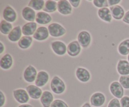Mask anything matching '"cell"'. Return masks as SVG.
Listing matches in <instances>:
<instances>
[{
  "instance_id": "9a60e30c",
  "label": "cell",
  "mask_w": 129,
  "mask_h": 107,
  "mask_svg": "<svg viewBox=\"0 0 129 107\" xmlns=\"http://www.w3.org/2000/svg\"><path fill=\"white\" fill-rule=\"evenodd\" d=\"M49 80V74L45 70H40L38 72L35 84L39 88H42L45 86Z\"/></svg>"
},
{
  "instance_id": "7c38bea8",
  "label": "cell",
  "mask_w": 129,
  "mask_h": 107,
  "mask_svg": "<svg viewBox=\"0 0 129 107\" xmlns=\"http://www.w3.org/2000/svg\"><path fill=\"white\" fill-rule=\"evenodd\" d=\"M81 46L78 40H73L68 45L67 53L71 57H76L81 52Z\"/></svg>"
},
{
  "instance_id": "603a6c76",
  "label": "cell",
  "mask_w": 129,
  "mask_h": 107,
  "mask_svg": "<svg viewBox=\"0 0 129 107\" xmlns=\"http://www.w3.org/2000/svg\"><path fill=\"white\" fill-rule=\"evenodd\" d=\"M117 70L120 76L129 75V62L125 59L118 60L117 64Z\"/></svg>"
},
{
  "instance_id": "277c9868",
  "label": "cell",
  "mask_w": 129,
  "mask_h": 107,
  "mask_svg": "<svg viewBox=\"0 0 129 107\" xmlns=\"http://www.w3.org/2000/svg\"><path fill=\"white\" fill-rule=\"evenodd\" d=\"M38 72L37 69L32 65H28L23 72V79L28 83H34L35 81Z\"/></svg>"
},
{
  "instance_id": "d590c367",
  "label": "cell",
  "mask_w": 129,
  "mask_h": 107,
  "mask_svg": "<svg viewBox=\"0 0 129 107\" xmlns=\"http://www.w3.org/2000/svg\"><path fill=\"white\" fill-rule=\"evenodd\" d=\"M69 1L72 7L74 8H77L79 7L81 3L80 0H69Z\"/></svg>"
},
{
  "instance_id": "e0dca14e",
  "label": "cell",
  "mask_w": 129,
  "mask_h": 107,
  "mask_svg": "<svg viewBox=\"0 0 129 107\" xmlns=\"http://www.w3.org/2000/svg\"><path fill=\"white\" fill-rule=\"evenodd\" d=\"M37 13L34 9L28 6H25L21 11V16L23 18L28 22H34L36 18Z\"/></svg>"
},
{
  "instance_id": "ba28073f",
  "label": "cell",
  "mask_w": 129,
  "mask_h": 107,
  "mask_svg": "<svg viewBox=\"0 0 129 107\" xmlns=\"http://www.w3.org/2000/svg\"><path fill=\"white\" fill-rule=\"evenodd\" d=\"M77 39L81 46L83 48H88L91 43V35L90 33L86 30L81 31L78 33Z\"/></svg>"
},
{
  "instance_id": "ac0fdd59",
  "label": "cell",
  "mask_w": 129,
  "mask_h": 107,
  "mask_svg": "<svg viewBox=\"0 0 129 107\" xmlns=\"http://www.w3.org/2000/svg\"><path fill=\"white\" fill-rule=\"evenodd\" d=\"M52 20V18L49 13L43 11H39L37 13L35 22L40 25H47L50 23Z\"/></svg>"
},
{
  "instance_id": "8fae6325",
  "label": "cell",
  "mask_w": 129,
  "mask_h": 107,
  "mask_svg": "<svg viewBox=\"0 0 129 107\" xmlns=\"http://www.w3.org/2000/svg\"><path fill=\"white\" fill-rule=\"evenodd\" d=\"M57 11L62 15H69L73 12V7L68 0H59L57 1Z\"/></svg>"
},
{
  "instance_id": "836d02e7",
  "label": "cell",
  "mask_w": 129,
  "mask_h": 107,
  "mask_svg": "<svg viewBox=\"0 0 129 107\" xmlns=\"http://www.w3.org/2000/svg\"><path fill=\"white\" fill-rule=\"evenodd\" d=\"M121 107H129V96H124L120 99Z\"/></svg>"
},
{
  "instance_id": "3957f363",
  "label": "cell",
  "mask_w": 129,
  "mask_h": 107,
  "mask_svg": "<svg viewBox=\"0 0 129 107\" xmlns=\"http://www.w3.org/2000/svg\"><path fill=\"white\" fill-rule=\"evenodd\" d=\"M13 96L15 100L20 104H26L30 100V96L26 89L23 88L14 89L13 91Z\"/></svg>"
},
{
  "instance_id": "60d3db41",
  "label": "cell",
  "mask_w": 129,
  "mask_h": 107,
  "mask_svg": "<svg viewBox=\"0 0 129 107\" xmlns=\"http://www.w3.org/2000/svg\"><path fill=\"white\" fill-rule=\"evenodd\" d=\"M81 107H91V104L88 102H86L81 106Z\"/></svg>"
},
{
  "instance_id": "4316f807",
  "label": "cell",
  "mask_w": 129,
  "mask_h": 107,
  "mask_svg": "<svg viewBox=\"0 0 129 107\" xmlns=\"http://www.w3.org/2000/svg\"><path fill=\"white\" fill-rule=\"evenodd\" d=\"M118 52L120 55L125 56L129 54V39L122 40L118 46Z\"/></svg>"
},
{
  "instance_id": "f546056e",
  "label": "cell",
  "mask_w": 129,
  "mask_h": 107,
  "mask_svg": "<svg viewBox=\"0 0 129 107\" xmlns=\"http://www.w3.org/2000/svg\"><path fill=\"white\" fill-rule=\"evenodd\" d=\"M93 4L95 7L98 8H108L109 6L108 0H93Z\"/></svg>"
},
{
  "instance_id": "74e56055",
  "label": "cell",
  "mask_w": 129,
  "mask_h": 107,
  "mask_svg": "<svg viewBox=\"0 0 129 107\" xmlns=\"http://www.w3.org/2000/svg\"><path fill=\"white\" fill-rule=\"evenodd\" d=\"M122 21H123V22H124L125 23L129 25V10L125 13V14L124 15V17L122 19Z\"/></svg>"
},
{
  "instance_id": "ab89813d",
  "label": "cell",
  "mask_w": 129,
  "mask_h": 107,
  "mask_svg": "<svg viewBox=\"0 0 129 107\" xmlns=\"http://www.w3.org/2000/svg\"><path fill=\"white\" fill-rule=\"evenodd\" d=\"M18 107H34L31 104H28V103H26V104H21L20 105H19Z\"/></svg>"
},
{
  "instance_id": "d6a6232c",
  "label": "cell",
  "mask_w": 129,
  "mask_h": 107,
  "mask_svg": "<svg viewBox=\"0 0 129 107\" xmlns=\"http://www.w3.org/2000/svg\"><path fill=\"white\" fill-rule=\"evenodd\" d=\"M107 107H121L120 101L118 98H113L109 101Z\"/></svg>"
},
{
  "instance_id": "b9f144b4",
  "label": "cell",
  "mask_w": 129,
  "mask_h": 107,
  "mask_svg": "<svg viewBox=\"0 0 129 107\" xmlns=\"http://www.w3.org/2000/svg\"><path fill=\"white\" fill-rule=\"evenodd\" d=\"M127 60H128V62H129V54L128 55H127Z\"/></svg>"
},
{
  "instance_id": "484cf974",
  "label": "cell",
  "mask_w": 129,
  "mask_h": 107,
  "mask_svg": "<svg viewBox=\"0 0 129 107\" xmlns=\"http://www.w3.org/2000/svg\"><path fill=\"white\" fill-rule=\"evenodd\" d=\"M43 10L47 13L55 12L57 10V2L54 0H47Z\"/></svg>"
},
{
  "instance_id": "d4e9b609",
  "label": "cell",
  "mask_w": 129,
  "mask_h": 107,
  "mask_svg": "<svg viewBox=\"0 0 129 107\" xmlns=\"http://www.w3.org/2000/svg\"><path fill=\"white\" fill-rule=\"evenodd\" d=\"M34 38L30 36H23L18 42V46L23 50L28 49L31 47Z\"/></svg>"
},
{
  "instance_id": "f1b7e54d",
  "label": "cell",
  "mask_w": 129,
  "mask_h": 107,
  "mask_svg": "<svg viewBox=\"0 0 129 107\" xmlns=\"http://www.w3.org/2000/svg\"><path fill=\"white\" fill-rule=\"evenodd\" d=\"M45 3V1L44 0H31L28 3V6L35 11H40L44 9Z\"/></svg>"
},
{
  "instance_id": "83f0119b",
  "label": "cell",
  "mask_w": 129,
  "mask_h": 107,
  "mask_svg": "<svg viewBox=\"0 0 129 107\" xmlns=\"http://www.w3.org/2000/svg\"><path fill=\"white\" fill-rule=\"evenodd\" d=\"M13 25L11 23L6 21L3 19L0 23V31L3 35H8L13 30Z\"/></svg>"
},
{
  "instance_id": "1f68e13d",
  "label": "cell",
  "mask_w": 129,
  "mask_h": 107,
  "mask_svg": "<svg viewBox=\"0 0 129 107\" xmlns=\"http://www.w3.org/2000/svg\"><path fill=\"white\" fill-rule=\"evenodd\" d=\"M50 107H69V106L62 99H55L52 103Z\"/></svg>"
},
{
  "instance_id": "4fadbf2b",
  "label": "cell",
  "mask_w": 129,
  "mask_h": 107,
  "mask_svg": "<svg viewBox=\"0 0 129 107\" xmlns=\"http://www.w3.org/2000/svg\"><path fill=\"white\" fill-rule=\"evenodd\" d=\"M49 31L48 28L46 26H40L38 27L34 35H33V38L37 41H44L49 38Z\"/></svg>"
},
{
  "instance_id": "4dcf8cb0",
  "label": "cell",
  "mask_w": 129,
  "mask_h": 107,
  "mask_svg": "<svg viewBox=\"0 0 129 107\" xmlns=\"http://www.w3.org/2000/svg\"><path fill=\"white\" fill-rule=\"evenodd\" d=\"M118 82L124 89H129V75L120 76Z\"/></svg>"
},
{
  "instance_id": "52a82bcc",
  "label": "cell",
  "mask_w": 129,
  "mask_h": 107,
  "mask_svg": "<svg viewBox=\"0 0 129 107\" xmlns=\"http://www.w3.org/2000/svg\"><path fill=\"white\" fill-rule=\"evenodd\" d=\"M50 47L52 51L57 55L62 56L65 55L66 53L67 52L68 46H66L65 43L60 40L53 41L50 44Z\"/></svg>"
},
{
  "instance_id": "5b68a950",
  "label": "cell",
  "mask_w": 129,
  "mask_h": 107,
  "mask_svg": "<svg viewBox=\"0 0 129 107\" xmlns=\"http://www.w3.org/2000/svg\"><path fill=\"white\" fill-rule=\"evenodd\" d=\"M4 20L10 23H14L17 20V13L15 9L10 5H6L3 11Z\"/></svg>"
},
{
  "instance_id": "f35d334b",
  "label": "cell",
  "mask_w": 129,
  "mask_h": 107,
  "mask_svg": "<svg viewBox=\"0 0 129 107\" xmlns=\"http://www.w3.org/2000/svg\"><path fill=\"white\" fill-rule=\"evenodd\" d=\"M5 50V47L2 42H0V54H2Z\"/></svg>"
},
{
  "instance_id": "5bb4252c",
  "label": "cell",
  "mask_w": 129,
  "mask_h": 107,
  "mask_svg": "<svg viewBox=\"0 0 129 107\" xmlns=\"http://www.w3.org/2000/svg\"><path fill=\"white\" fill-rule=\"evenodd\" d=\"M25 89L28 93L30 98L33 99H40L42 95L43 91L42 89L39 87L37 86L36 85H34V84L28 85Z\"/></svg>"
},
{
  "instance_id": "7a4b0ae2",
  "label": "cell",
  "mask_w": 129,
  "mask_h": 107,
  "mask_svg": "<svg viewBox=\"0 0 129 107\" xmlns=\"http://www.w3.org/2000/svg\"><path fill=\"white\" fill-rule=\"evenodd\" d=\"M47 28L49 34L52 37H60L66 33V30L65 28L59 23H52L49 25Z\"/></svg>"
},
{
  "instance_id": "6da1fadb",
  "label": "cell",
  "mask_w": 129,
  "mask_h": 107,
  "mask_svg": "<svg viewBox=\"0 0 129 107\" xmlns=\"http://www.w3.org/2000/svg\"><path fill=\"white\" fill-rule=\"evenodd\" d=\"M50 88L52 91L56 94H62L65 92L66 86L64 81L58 76H55L50 81Z\"/></svg>"
},
{
  "instance_id": "ffe728a7",
  "label": "cell",
  "mask_w": 129,
  "mask_h": 107,
  "mask_svg": "<svg viewBox=\"0 0 129 107\" xmlns=\"http://www.w3.org/2000/svg\"><path fill=\"white\" fill-rule=\"evenodd\" d=\"M22 35L21 27L18 25L13 27V30L8 35V39L11 42H18L22 37Z\"/></svg>"
},
{
  "instance_id": "8d00e7d4",
  "label": "cell",
  "mask_w": 129,
  "mask_h": 107,
  "mask_svg": "<svg viewBox=\"0 0 129 107\" xmlns=\"http://www.w3.org/2000/svg\"><path fill=\"white\" fill-rule=\"evenodd\" d=\"M122 2L121 0H108V5L110 6H116V5H118L120 3Z\"/></svg>"
},
{
  "instance_id": "7402d4cb",
  "label": "cell",
  "mask_w": 129,
  "mask_h": 107,
  "mask_svg": "<svg viewBox=\"0 0 129 107\" xmlns=\"http://www.w3.org/2000/svg\"><path fill=\"white\" fill-rule=\"evenodd\" d=\"M40 100L43 107H50L54 101V95L49 91H44Z\"/></svg>"
},
{
  "instance_id": "9c48e42d",
  "label": "cell",
  "mask_w": 129,
  "mask_h": 107,
  "mask_svg": "<svg viewBox=\"0 0 129 107\" xmlns=\"http://www.w3.org/2000/svg\"><path fill=\"white\" fill-rule=\"evenodd\" d=\"M106 96L103 93L96 92L90 97V104L94 107H101L105 103Z\"/></svg>"
},
{
  "instance_id": "8992f818",
  "label": "cell",
  "mask_w": 129,
  "mask_h": 107,
  "mask_svg": "<svg viewBox=\"0 0 129 107\" xmlns=\"http://www.w3.org/2000/svg\"><path fill=\"white\" fill-rule=\"evenodd\" d=\"M111 94L118 99H121L124 96V88L118 81H113L109 87Z\"/></svg>"
},
{
  "instance_id": "e575fe53",
  "label": "cell",
  "mask_w": 129,
  "mask_h": 107,
  "mask_svg": "<svg viewBox=\"0 0 129 107\" xmlns=\"http://www.w3.org/2000/svg\"><path fill=\"white\" fill-rule=\"evenodd\" d=\"M6 103V96L2 91H0V107H3Z\"/></svg>"
},
{
  "instance_id": "2e32d148",
  "label": "cell",
  "mask_w": 129,
  "mask_h": 107,
  "mask_svg": "<svg viewBox=\"0 0 129 107\" xmlns=\"http://www.w3.org/2000/svg\"><path fill=\"white\" fill-rule=\"evenodd\" d=\"M37 28V23L36 22H27L23 25L21 30L24 36L31 37L34 35Z\"/></svg>"
},
{
  "instance_id": "cb8c5ba5",
  "label": "cell",
  "mask_w": 129,
  "mask_h": 107,
  "mask_svg": "<svg viewBox=\"0 0 129 107\" xmlns=\"http://www.w3.org/2000/svg\"><path fill=\"white\" fill-rule=\"evenodd\" d=\"M97 14H98V17L105 22H112L113 17L112 16L110 8H103L98 9Z\"/></svg>"
},
{
  "instance_id": "44dd1931",
  "label": "cell",
  "mask_w": 129,
  "mask_h": 107,
  "mask_svg": "<svg viewBox=\"0 0 129 107\" xmlns=\"http://www.w3.org/2000/svg\"><path fill=\"white\" fill-rule=\"evenodd\" d=\"M13 64V59L10 54H5L0 59V67L3 70L11 69Z\"/></svg>"
},
{
  "instance_id": "d6986e66",
  "label": "cell",
  "mask_w": 129,
  "mask_h": 107,
  "mask_svg": "<svg viewBox=\"0 0 129 107\" xmlns=\"http://www.w3.org/2000/svg\"><path fill=\"white\" fill-rule=\"evenodd\" d=\"M112 16L113 19L116 20H122L124 17V15L125 14V10L120 5H116V6H111L110 7Z\"/></svg>"
},
{
  "instance_id": "30bf717a",
  "label": "cell",
  "mask_w": 129,
  "mask_h": 107,
  "mask_svg": "<svg viewBox=\"0 0 129 107\" xmlns=\"http://www.w3.org/2000/svg\"><path fill=\"white\" fill-rule=\"evenodd\" d=\"M77 79L81 83H88L91 79V73L89 70L83 67H78L75 71Z\"/></svg>"
}]
</instances>
